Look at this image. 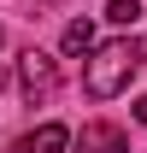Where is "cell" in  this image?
Here are the masks:
<instances>
[{
	"label": "cell",
	"instance_id": "6da1fadb",
	"mask_svg": "<svg viewBox=\"0 0 147 153\" xmlns=\"http://www.w3.org/2000/svg\"><path fill=\"white\" fill-rule=\"evenodd\" d=\"M88 94L94 100H112V94H124L129 82H135V71L147 65V47L141 41H129V36H118V41H100V47H88Z\"/></svg>",
	"mask_w": 147,
	"mask_h": 153
},
{
	"label": "cell",
	"instance_id": "7a4b0ae2",
	"mask_svg": "<svg viewBox=\"0 0 147 153\" xmlns=\"http://www.w3.org/2000/svg\"><path fill=\"white\" fill-rule=\"evenodd\" d=\"M18 88H24L30 100H47V94L59 88V65H53L47 53H36V47H30V53L18 59Z\"/></svg>",
	"mask_w": 147,
	"mask_h": 153
},
{
	"label": "cell",
	"instance_id": "3957f363",
	"mask_svg": "<svg viewBox=\"0 0 147 153\" xmlns=\"http://www.w3.org/2000/svg\"><path fill=\"white\" fill-rule=\"evenodd\" d=\"M76 153H129V135L118 130V124H82Z\"/></svg>",
	"mask_w": 147,
	"mask_h": 153
},
{
	"label": "cell",
	"instance_id": "277c9868",
	"mask_svg": "<svg viewBox=\"0 0 147 153\" xmlns=\"http://www.w3.org/2000/svg\"><path fill=\"white\" fill-rule=\"evenodd\" d=\"M65 147H71V130L65 124H41V130H30V135L12 141V153H65Z\"/></svg>",
	"mask_w": 147,
	"mask_h": 153
},
{
	"label": "cell",
	"instance_id": "5b68a950",
	"mask_svg": "<svg viewBox=\"0 0 147 153\" xmlns=\"http://www.w3.org/2000/svg\"><path fill=\"white\" fill-rule=\"evenodd\" d=\"M59 47H65V53H88V47H94V24L88 18H71L65 36H59Z\"/></svg>",
	"mask_w": 147,
	"mask_h": 153
},
{
	"label": "cell",
	"instance_id": "8992f818",
	"mask_svg": "<svg viewBox=\"0 0 147 153\" xmlns=\"http://www.w3.org/2000/svg\"><path fill=\"white\" fill-rule=\"evenodd\" d=\"M106 18H112V24H135V18H141V0H112Z\"/></svg>",
	"mask_w": 147,
	"mask_h": 153
},
{
	"label": "cell",
	"instance_id": "52a82bcc",
	"mask_svg": "<svg viewBox=\"0 0 147 153\" xmlns=\"http://www.w3.org/2000/svg\"><path fill=\"white\" fill-rule=\"evenodd\" d=\"M135 118H141V124H147V94H141V100H135Z\"/></svg>",
	"mask_w": 147,
	"mask_h": 153
},
{
	"label": "cell",
	"instance_id": "ba28073f",
	"mask_svg": "<svg viewBox=\"0 0 147 153\" xmlns=\"http://www.w3.org/2000/svg\"><path fill=\"white\" fill-rule=\"evenodd\" d=\"M0 47H6V30H0Z\"/></svg>",
	"mask_w": 147,
	"mask_h": 153
}]
</instances>
